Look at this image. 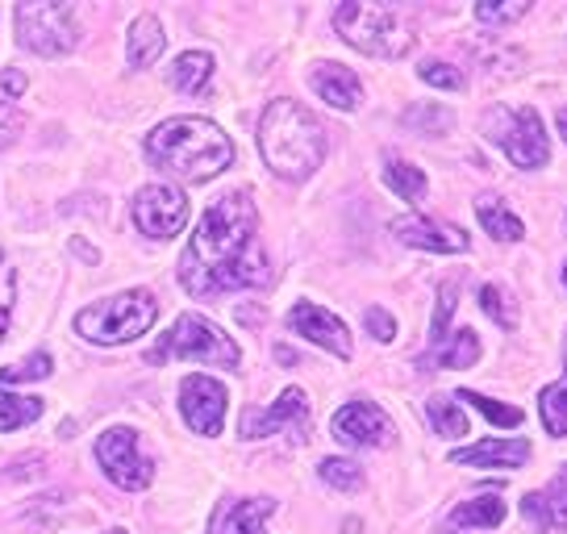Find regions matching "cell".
Returning <instances> with one entry per match:
<instances>
[{
	"label": "cell",
	"instance_id": "cell-1",
	"mask_svg": "<svg viewBox=\"0 0 567 534\" xmlns=\"http://www.w3.org/2000/svg\"><path fill=\"white\" fill-rule=\"evenodd\" d=\"M255 226H259V209L247 188L217 196L184 247L179 285L193 297H217L234 288L264 285L267 255L255 238Z\"/></svg>",
	"mask_w": 567,
	"mask_h": 534
},
{
	"label": "cell",
	"instance_id": "cell-2",
	"mask_svg": "<svg viewBox=\"0 0 567 534\" xmlns=\"http://www.w3.org/2000/svg\"><path fill=\"white\" fill-rule=\"evenodd\" d=\"M146 160L167 176L205 184L234 163V143L209 117H172L146 134Z\"/></svg>",
	"mask_w": 567,
	"mask_h": 534
},
{
	"label": "cell",
	"instance_id": "cell-3",
	"mask_svg": "<svg viewBox=\"0 0 567 534\" xmlns=\"http://www.w3.org/2000/svg\"><path fill=\"white\" fill-rule=\"evenodd\" d=\"M259 151L284 179H309L326 160V130L297 101H271L259 117Z\"/></svg>",
	"mask_w": 567,
	"mask_h": 534
},
{
	"label": "cell",
	"instance_id": "cell-4",
	"mask_svg": "<svg viewBox=\"0 0 567 534\" xmlns=\"http://www.w3.org/2000/svg\"><path fill=\"white\" fill-rule=\"evenodd\" d=\"M334 30L351 42L354 51L375 54V59H401V54H409L413 42H417L413 25H409L396 9H389V4H368V0H347V4H338Z\"/></svg>",
	"mask_w": 567,
	"mask_h": 534
},
{
	"label": "cell",
	"instance_id": "cell-5",
	"mask_svg": "<svg viewBox=\"0 0 567 534\" xmlns=\"http://www.w3.org/2000/svg\"><path fill=\"white\" fill-rule=\"evenodd\" d=\"M155 318H159L155 292L130 288V292H117V297H105V301L80 309L75 330L96 347H117V342H134L138 335H146L155 326Z\"/></svg>",
	"mask_w": 567,
	"mask_h": 534
},
{
	"label": "cell",
	"instance_id": "cell-6",
	"mask_svg": "<svg viewBox=\"0 0 567 534\" xmlns=\"http://www.w3.org/2000/svg\"><path fill=\"white\" fill-rule=\"evenodd\" d=\"M167 359H200V363H221V368H238V342L221 330V326H213L209 318H200V314H184L176 318V326L159 335V342L146 351V363H167Z\"/></svg>",
	"mask_w": 567,
	"mask_h": 534
},
{
	"label": "cell",
	"instance_id": "cell-7",
	"mask_svg": "<svg viewBox=\"0 0 567 534\" xmlns=\"http://www.w3.org/2000/svg\"><path fill=\"white\" fill-rule=\"evenodd\" d=\"M484 138H493L517 167H543L550 160V138L547 130H543V117L530 105L488 109L484 113Z\"/></svg>",
	"mask_w": 567,
	"mask_h": 534
},
{
	"label": "cell",
	"instance_id": "cell-8",
	"mask_svg": "<svg viewBox=\"0 0 567 534\" xmlns=\"http://www.w3.org/2000/svg\"><path fill=\"white\" fill-rule=\"evenodd\" d=\"M18 42L30 51L47 54H68L75 47V21L71 9L59 0H25L18 4Z\"/></svg>",
	"mask_w": 567,
	"mask_h": 534
},
{
	"label": "cell",
	"instance_id": "cell-9",
	"mask_svg": "<svg viewBox=\"0 0 567 534\" xmlns=\"http://www.w3.org/2000/svg\"><path fill=\"white\" fill-rule=\"evenodd\" d=\"M96 463L105 468L109 481L117 489H130V493H138V489L155 481V463L142 455L138 434L125 427H113L96 439Z\"/></svg>",
	"mask_w": 567,
	"mask_h": 534
},
{
	"label": "cell",
	"instance_id": "cell-10",
	"mask_svg": "<svg viewBox=\"0 0 567 534\" xmlns=\"http://www.w3.org/2000/svg\"><path fill=\"white\" fill-rule=\"evenodd\" d=\"M134 226L146 238H176L188 226V196L179 193L176 184H151L142 188L134 201Z\"/></svg>",
	"mask_w": 567,
	"mask_h": 534
},
{
	"label": "cell",
	"instance_id": "cell-11",
	"mask_svg": "<svg viewBox=\"0 0 567 534\" xmlns=\"http://www.w3.org/2000/svg\"><path fill=\"white\" fill-rule=\"evenodd\" d=\"M226 389L213 380V376H188L184 384H179V413H184V422L196 430V434H221L226 427Z\"/></svg>",
	"mask_w": 567,
	"mask_h": 534
},
{
	"label": "cell",
	"instance_id": "cell-12",
	"mask_svg": "<svg viewBox=\"0 0 567 534\" xmlns=\"http://www.w3.org/2000/svg\"><path fill=\"white\" fill-rule=\"evenodd\" d=\"M288 326H292L301 339L326 347L330 356H338V359H351L354 356L351 330H347V326H342V321H338L330 309H321V305L297 301V305H292V314H288Z\"/></svg>",
	"mask_w": 567,
	"mask_h": 534
},
{
	"label": "cell",
	"instance_id": "cell-13",
	"mask_svg": "<svg viewBox=\"0 0 567 534\" xmlns=\"http://www.w3.org/2000/svg\"><path fill=\"white\" fill-rule=\"evenodd\" d=\"M392 434V422L372 401H351L334 413V439L342 446H384Z\"/></svg>",
	"mask_w": 567,
	"mask_h": 534
},
{
	"label": "cell",
	"instance_id": "cell-14",
	"mask_svg": "<svg viewBox=\"0 0 567 534\" xmlns=\"http://www.w3.org/2000/svg\"><path fill=\"white\" fill-rule=\"evenodd\" d=\"M392 234L405 243V247L417 250H434V255H451V250H467V234L455 230V226H443L434 217L422 214H405L392 222Z\"/></svg>",
	"mask_w": 567,
	"mask_h": 534
},
{
	"label": "cell",
	"instance_id": "cell-15",
	"mask_svg": "<svg viewBox=\"0 0 567 534\" xmlns=\"http://www.w3.org/2000/svg\"><path fill=\"white\" fill-rule=\"evenodd\" d=\"M305 422H309V401H305V392L284 389L280 401H276L271 410L243 413V439H264V434H271V430H280V427L305 430Z\"/></svg>",
	"mask_w": 567,
	"mask_h": 534
},
{
	"label": "cell",
	"instance_id": "cell-16",
	"mask_svg": "<svg viewBox=\"0 0 567 534\" xmlns=\"http://www.w3.org/2000/svg\"><path fill=\"white\" fill-rule=\"evenodd\" d=\"M276 501L267 497H243V501H221L213 510L209 534H267L264 522L271 517Z\"/></svg>",
	"mask_w": 567,
	"mask_h": 534
},
{
	"label": "cell",
	"instance_id": "cell-17",
	"mask_svg": "<svg viewBox=\"0 0 567 534\" xmlns=\"http://www.w3.org/2000/svg\"><path fill=\"white\" fill-rule=\"evenodd\" d=\"M522 514L530 517L538 531H567V463L550 476L543 493H530L522 501Z\"/></svg>",
	"mask_w": 567,
	"mask_h": 534
},
{
	"label": "cell",
	"instance_id": "cell-18",
	"mask_svg": "<svg viewBox=\"0 0 567 534\" xmlns=\"http://www.w3.org/2000/svg\"><path fill=\"white\" fill-rule=\"evenodd\" d=\"M526 460H530L526 439H484L476 446L451 451V463H460V468H522Z\"/></svg>",
	"mask_w": 567,
	"mask_h": 534
},
{
	"label": "cell",
	"instance_id": "cell-19",
	"mask_svg": "<svg viewBox=\"0 0 567 534\" xmlns=\"http://www.w3.org/2000/svg\"><path fill=\"white\" fill-rule=\"evenodd\" d=\"M309 84H313V92H318L326 105L334 109H359V101H363L359 75L351 68H342V63H321L318 72L309 75Z\"/></svg>",
	"mask_w": 567,
	"mask_h": 534
},
{
	"label": "cell",
	"instance_id": "cell-20",
	"mask_svg": "<svg viewBox=\"0 0 567 534\" xmlns=\"http://www.w3.org/2000/svg\"><path fill=\"white\" fill-rule=\"evenodd\" d=\"M480 359V339L476 330H455L446 335L439 347H430L422 356V368H472Z\"/></svg>",
	"mask_w": 567,
	"mask_h": 534
},
{
	"label": "cell",
	"instance_id": "cell-21",
	"mask_svg": "<svg viewBox=\"0 0 567 534\" xmlns=\"http://www.w3.org/2000/svg\"><path fill=\"white\" fill-rule=\"evenodd\" d=\"M125 47H130V68H151L163 54V47H167V34H163L159 18L142 13V18L130 25V34H125Z\"/></svg>",
	"mask_w": 567,
	"mask_h": 534
},
{
	"label": "cell",
	"instance_id": "cell-22",
	"mask_svg": "<svg viewBox=\"0 0 567 534\" xmlns=\"http://www.w3.org/2000/svg\"><path fill=\"white\" fill-rule=\"evenodd\" d=\"M476 217L480 226L493 234L496 243H517L522 234H526V226H522V217L501 201V196H480L476 201Z\"/></svg>",
	"mask_w": 567,
	"mask_h": 534
},
{
	"label": "cell",
	"instance_id": "cell-23",
	"mask_svg": "<svg viewBox=\"0 0 567 534\" xmlns=\"http://www.w3.org/2000/svg\"><path fill=\"white\" fill-rule=\"evenodd\" d=\"M209 80H213V54L188 51L172 63V89H179L184 96H200V92L209 89Z\"/></svg>",
	"mask_w": 567,
	"mask_h": 534
},
{
	"label": "cell",
	"instance_id": "cell-24",
	"mask_svg": "<svg viewBox=\"0 0 567 534\" xmlns=\"http://www.w3.org/2000/svg\"><path fill=\"white\" fill-rule=\"evenodd\" d=\"M501 522H505V501L501 497H476V501H463V505L451 510V526H460V531H472V526L493 531V526H501Z\"/></svg>",
	"mask_w": 567,
	"mask_h": 534
},
{
	"label": "cell",
	"instance_id": "cell-25",
	"mask_svg": "<svg viewBox=\"0 0 567 534\" xmlns=\"http://www.w3.org/2000/svg\"><path fill=\"white\" fill-rule=\"evenodd\" d=\"M384 184H389L392 193L401 196V201H409V205H417L425 196V172L422 167H413V163H405V160H389L384 163Z\"/></svg>",
	"mask_w": 567,
	"mask_h": 534
},
{
	"label": "cell",
	"instance_id": "cell-26",
	"mask_svg": "<svg viewBox=\"0 0 567 534\" xmlns=\"http://www.w3.org/2000/svg\"><path fill=\"white\" fill-rule=\"evenodd\" d=\"M538 413H543V427L550 430V439H567V368L550 389H543Z\"/></svg>",
	"mask_w": 567,
	"mask_h": 534
},
{
	"label": "cell",
	"instance_id": "cell-27",
	"mask_svg": "<svg viewBox=\"0 0 567 534\" xmlns=\"http://www.w3.org/2000/svg\"><path fill=\"white\" fill-rule=\"evenodd\" d=\"M425 413H430L434 430H439V434H446V439H463V434H467V418H463V410H460V401H455V397L434 392V397L425 401Z\"/></svg>",
	"mask_w": 567,
	"mask_h": 534
},
{
	"label": "cell",
	"instance_id": "cell-28",
	"mask_svg": "<svg viewBox=\"0 0 567 534\" xmlns=\"http://www.w3.org/2000/svg\"><path fill=\"white\" fill-rule=\"evenodd\" d=\"M42 418V397H18V392L0 389V430H21Z\"/></svg>",
	"mask_w": 567,
	"mask_h": 534
},
{
	"label": "cell",
	"instance_id": "cell-29",
	"mask_svg": "<svg viewBox=\"0 0 567 534\" xmlns=\"http://www.w3.org/2000/svg\"><path fill=\"white\" fill-rule=\"evenodd\" d=\"M455 401H467V405H476L488 422H496V427H522L526 422V413L517 410V405H501V401H493V397H484V392H472V389H463Z\"/></svg>",
	"mask_w": 567,
	"mask_h": 534
},
{
	"label": "cell",
	"instance_id": "cell-30",
	"mask_svg": "<svg viewBox=\"0 0 567 534\" xmlns=\"http://www.w3.org/2000/svg\"><path fill=\"white\" fill-rule=\"evenodd\" d=\"M480 309H484L496 326H505V330H514V326H517V305H509L505 288H496V285L480 288Z\"/></svg>",
	"mask_w": 567,
	"mask_h": 534
},
{
	"label": "cell",
	"instance_id": "cell-31",
	"mask_svg": "<svg viewBox=\"0 0 567 534\" xmlns=\"http://www.w3.org/2000/svg\"><path fill=\"white\" fill-rule=\"evenodd\" d=\"M321 481L326 484H334V489H359L363 484V472H359V463H351V460H321Z\"/></svg>",
	"mask_w": 567,
	"mask_h": 534
},
{
	"label": "cell",
	"instance_id": "cell-32",
	"mask_svg": "<svg viewBox=\"0 0 567 534\" xmlns=\"http://www.w3.org/2000/svg\"><path fill=\"white\" fill-rule=\"evenodd\" d=\"M47 376H51V356H47V351H38V356H30L25 363H13V368H0V380H4V384L47 380Z\"/></svg>",
	"mask_w": 567,
	"mask_h": 534
},
{
	"label": "cell",
	"instance_id": "cell-33",
	"mask_svg": "<svg viewBox=\"0 0 567 534\" xmlns=\"http://www.w3.org/2000/svg\"><path fill=\"white\" fill-rule=\"evenodd\" d=\"M13 297H18V280H13V267L0 250V339L9 330V314H13Z\"/></svg>",
	"mask_w": 567,
	"mask_h": 534
},
{
	"label": "cell",
	"instance_id": "cell-34",
	"mask_svg": "<svg viewBox=\"0 0 567 534\" xmlns=\"http://www.w3.org/2000/svg\"><path fill=\"white\" fill-rule=\"evenodd\" d=\"M455 297H460V288L455 285H443L439 288V314H434V330H430V347H439L446 339V321L455 314Z\"/></svg>",
	"mask_w": 567,
	"mask_h": 534
},
{
	"label": "cell",
	"instance_id": "cell-35",
	"mask_svg": "<svg viewBox=\"0 0 567 534\" xmlns=\"http://www.w3.org/2000/svg\"><path fill=\"white\" fill-rule=\"evenodd\" d=\"M530 13V4H476V18L484 25H505V21H517Z\"/></svg>",
	"mask_w": 567,
	"mask_h": 534
},
{
	"label": "cell",
	"instance_id": "cell-36",
	"mask_svg": "<svg viewBox=\"0 0 567 534\" xmlns=\"http://www.w3.org/2000/svg\"><path fill=\"white\" fill-rule=\"evenodd\" d=\"M422 80L425 84H434V89H446V92L463 89V75L455 72L451 63H422Z\"/></svg>",
	"mask_w": 567,
	"mask_h": 534
},
{
	"label": "cell",
	"instance_id": "cell-37",
	"mask_svg": "<svg viewBox=\"0 0 567 534\" xmlns=\"http://www.w3.org/2000/svg\"><path fill=\"white\" fill-rule=\"evenodd\" d=\"M446 122H451L446 109H409L405 113V125H417V130H430V134H443Z\"/></svg>",
	"mask_w": 567,
	"mask_h": 534
},
{
	"label": "cell",
	"instance_id": "cell-38",
	"mask_svg": "<svg viewBox=\"0 0 567 534\" xmlns=\"http://www.w3.org/2000/svg\"><path fill=\"white\" fill-rule=\"evenodd\" d=\"M21 130V109L13 101H0V151L18 138Z\"/></svg>",
	"mask_w": 567,
	"mask_h": 534
},
{
	"label": "cell",
	"instance_id": "cell-39",
	"mask_svg": "<svg viewBox=\"0 0 567 534\" xmlns=\"http://www.w3.org/2000/svg\"><path fill=\"white\" fill-rule=\"evenodd\" d=\"M368 330H372L375 342H392L396 339V321L384 309H368Z\"/></svg>",
	"mask_w": 567,
	"mask_h": 534
},
{
	"label": "cell",
	"instance_id": "cell-40",
	"mask_svg": "<svg viewBox=\"0 0 567 534\" xmlns=\"http://www.w3.org/2000/svg\"><path fill=\"white\" fill-rule=\"evenodd\" d=\"M0 84H4V92H9V96H18V92H25V75L4 72V75H0Z\"/></svg>",
	"mask_w": 567,
	"mask_h": 534
},
{
	"label": "cell",
	"instance_id": "cell-41",
	"mask_svg": "<svg viewBox=\"0 0 567 534\" xmlns=\"http://www.w3.org/2000/svg\"><path fill=\"white\" fill-rule=\"evenodd\" d=\"M559 134L567 138V109H559Z\"/></svg>",
	"mask_w": 567,
	"mask_h": 534
},
{
	"label": "cell",
	"instance_id": "cell-42",
	"mask_svg": "<svg viewBox=\"0 0 567 534\" xmlns=\"http://www.w3.org/2000/svg\"><path fill=\"white\" fill-rule=\"evenodd\" d=\"M105 534H130V531H105Z\"/></svg>",
	"mask_w": 567,
	"mask_h": 534
},
{
	"label": "cell",
	"instance_id": "cell-43",
	"mask_svg": "<svg viewBox=\"0 0 567 534\" xmlns=\"http://www.w3.org/2000/svg\"><path fill=\"white\" fill-rule=\"evenodd\" d=\"M564 285H567V264H564Z\"/></svg>",
	"mask_w": 567,
	"mask_h": 534
},
{
	"label": "cell",
	"instance_id": "cell-44",
	"mask_svg": "<svg viewBox=\"0 0 567 534\" xmlns=\"http://www.w3.org/2000/svg\"><path fill=\"white\" fill-rule=\"evenodd\" d=\"M564 363H567V342H564Z\"/></svg>",
	"mask_w": 567,
	"mask_h": 534
}]
</instances>
